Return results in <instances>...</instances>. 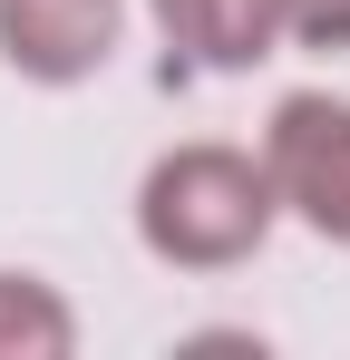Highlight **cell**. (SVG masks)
I'll use <instances>...</instances> for the list:
<instances>
[{
  "instance_id": "cell-1",
  "label": "cell",
  "mask_w": 350,
  "mask_h": 360,
  "mask_svg": "<svg viewBox=\"0 0 350 360\" xmlns=\"http://www.w3.org/2000/svg\"><path fill=\"white\" fill-rule=\"evenodd\" d=\"M283 224V185L253 146H175L136 185V243L175 273H233Z\"/></svg>"
},
{
  "instance_id": "cell-2",
  "label": "cell",
  "mask_w": 350,
  "mask_h": 360,
  "mask_svg": "<svg viewBox=\"0 0 350 360\" xmlns=\"http://www.w3.org/2000/svg\"><path fill=\"white\" fill-rule=\"evenodd\" d=\"M263 166L283 185V214H302L321 243L350 253V98L341 88H292V98H273Z\"/></svg>"
},
{
  "instance_id": "cell-3",
  "label": "cell",
  "mask_w": 350,
  "mask_h": 360,
  "mask_svg": "<svg viewBox=\"0 0 350 360\" xmlns=\"http://www.w3.org/2000/svg\"><path fill=\"white\" fill-rule=\"evenodd\" d=\"M127 0H0V59L30 88H78L117 59Z\"/></svg>"
},
{
  "instance_id": "cell-4",
  "label": "cell",
  "mask_w": 350,
  "mask_h": 360,
  "mask_svg": "<svg viewBox=\"0 0 350 360\" xmlns=\"http://www.w3.org/2000/svg\"><path fill=\"white\" fill-rule=\"evenodd\" d=\"M166 49L185 68H214V78H243L273 49H292V10L283 0H146Z\"/></svg>"
},
{
  "instance_id": "cell-5",
  "label": "cell",
  "mask_w": 350,
  "mask_h": 360,
  "mask_svg": "<svg viewBox=\"0 0 350 360\" xmlns=\"http://www.w3.org/2000/svg\"><path fill=\"white\" fill-rule=\"evenodd\" d=\"M78 351V311L39 273H0V360H68Z\"/></svg>"
},
{
  "instance_id": "cell-6",
  "label": "cell",
  "mask_w": 350,
  "mask_h": 360,
  "mask_svg": "<svg viewBox=\"0 0 350 360\" xmlns=\"http://www.w3.org/2000/svg\"><path fill=\"white\" fill-rule=\"evenodd\" d=\"M302 49H350V0H283Z\"/></svg>"
}]
</instances>
